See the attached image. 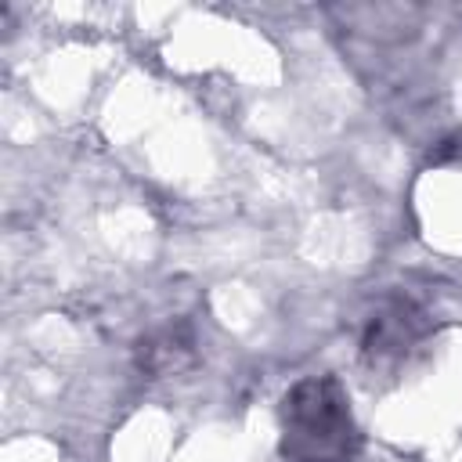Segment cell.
I'll return each mask as SVG.
<instances>
[{
    "instance_id": "1",
    "label": "cell",
    "mask_w": 462,
    "mask_h": 462,
    "mask_svg": "<svg viewBox=\"0 0 462 462\" xmlns=\"http://www.w3.org/2000/svg\"><path fill=\"white\" fill-rule=\"evenodd\" d=\"M282 451L292 462H354L361 430L336 375H307L282 397Z\"/></svg>"
},
{
    "instance_id": "2",
    "label": "cell",
    "mask_w": 462,
    "mask_h": 462,
    "mask_svg": "<svg viewBox=\"0 0 462 462\" xmlns=\"http://www.w3.org/2000/svg\"><path fill=\"white\" fill-rule=\"evenodd\" d=\"M430 336V318L404 296L379 303L361 328V357L368 368H401Z\"/></svg>"
},
{
    "instance_id": "3",
    "label": "cell",
    "mask_w": 462,
    "mask_h": 462,
    "mask_svg": "<svg viewBox=\"0 0 462 462\" xmlns=\"http://www.w3.org/2000/svg\"><path fill=\"white\" fill-rule=\"evenodd\" d=\"M195 357V332L184 321H170L137 343V368L148 375L180 372Z\"/></svg>"
}]
</instances>
